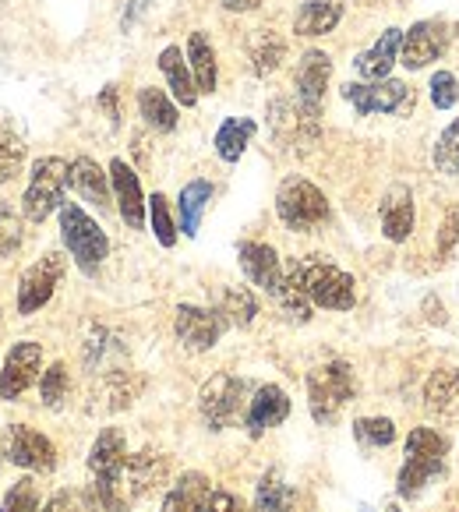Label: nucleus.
<instances>
[{"instance_id":"39","label":"nucleus","mask_w":459,"mask_h":512,"mask_svg":"<svg viewBox=\"0 0 459 512\" xmlns=\"http://www.w3.org/2000/svg\"><path fill=\"white\" fill-rule=\"evenodd\" d=\"M25 223L8 202H0V255H11V251L22 248Z\"/></svg>"},{"instance_id":"14","label":"nucleus","mask_w":459,"mask_h":512,"mask_svg":"<svg viewBox=\"0 0 459 512\" xmlns=\"http://www.w3.org/2000/svg\"><path fill=\"white\" fill-rule=\"evenodd\" d=\"M226 318L223 311L212 308H195V304H181L174 318L177 339H181L188 350H212L219 343V336L226 332Z\"/></svg>"},{"instance_id":"28","label":"nucleus","mask_w":459,"mask_h":512,"mask_svg":"<svg viewBox=\"0 0 459 512\" xmlns=\"http://www.w3.org/2000/svg\"><path fill=\"white\" fill-rule=\"evenodd\" d=\"M138 110L152 131H174L177 128V103L163 89H142L138 92Z\"/></svg>"},{"instance_id":"42","label":"nucleus","mask_w":459,"mask_h":512,"mask_svg":"<svg viewBox=\"0 0 459 512\" xmlns=\"http://www.w3.org/2000/svg\"><path fill=\"white\" fill-rule=\"evenodd\" d=\"M456 241H459V209H449L442 219V230H438V251L449 255L456 248Z\"/></svg>"},{"instance_id":"38","label":"nucleus","mask_w":459,"mask_h":512,"mask_svg":"<svg viewBox=\"0 0 459 512\" xmlns=\"http://www.w3.org/2000/svg\"><path fill=\"white\" fill-rule=\"evenodd\" d=\"M149 216H152V234H156V241L163 244V248H174L177 226H174V216H170V205H166V198L159 195V191L149 198Z\"/></svg>"},{"instance_id":"35","label":"nucleus","mask_w":459,"mask_h":512,"mask_svg":"<svg viewBox=\"0 0 459 512\" xmlns=\"http://www.w3.org/2000/svg\"><path fill=\"white\" fill-rule=\"evenodd\" d=\"M354 438L361 445H368V449H385V445H392V438H396V424H392L389 417H361V421L354 424Z\"/></svg>"},{"instance_id":"45","label":"nucleus","mask_w":459,"mask_h":512,"mask_svg":"<svg viewBox=\"0 0 459 512\" xmlns=\"http://www.w3.org/2000/svg\"><path fill=\"white\" fill-rule=\"evenodd\" d=\"M99 106L110 113V121H117V117H121V113H117V85H106L103 96H99Z\"/></svg>"},{"instance_id":"17","label":"nucleus","mask_w":459,"mask_h":512,"mask_svg":"<svg viewBox=\"0 0 459 512\" xmlns=\"http://www.w3.org/2000/svg\"><path fill=\"white\" fill-rule=\"evenodd\" d=\"M378 219H382V234L389 237L392 244H403L410 234H414V191L407 184H392L385 191L382 205H378Z\"/></svg>"},{"instance_id":"8","label":"nucleus","mask_w":459,"mask_h":512,"mask_svg":"<svg viewBox=\"0 0 459 512\" xmlns=\"http://www.w3.org/2000/svg\"><path fill=\"white\" fill-rule=\"evenodd\" d=\"M244 392H248L244 378L226 375V371L212 375L209 382L202 385V392H198V410H202L205 424H209L212 431H223V428H230V424H237V417L244 414Z\"/></svg>"},{"instance_id":"6","label":"nucleus","mask_w":459,"mask_h":512,"mask_svg":"<svg viewBox=\"0 0 459 512\" xmlns=\"http://www.w3.org/2000/svg\"><path fill=\"white\" fill-rule=\"evenodd\" d=\"M61 237H64V248H68L71 258L78 262V269L89 272V276L106 262V255H110V241H106L103 226L75 202L61 205Z\"/></svg>"},{"instance_id":"23","label":"nucleus","mask_w":459,"mask_h":512,"mask_svg":"<svg viewBox=\"0 0 459 512\" xmlns=\"http://www.w3.org/2000/svg\"><path fill=\"white\" fill-rule=\"evenodd\" d=\"M71 188L96 209H110V174H103V166L89 156H78L71 163Z\"/></svg>"},{"instance_id":"34","label":"nucleus","mask_w":459,"mask_h":512,"mask_svg":"<svg viewBox=\"0 0 459 512\" xmlns=\"http://www.w3.org/2000/svg\"><path fill=\"white\" fill-rule=\"evenodd\" d=\"M424 400L431 410H449L459 400V371L456 368H438L428 378V389H424Z\"/></svg>"},{"instance_id":"20","label":"nucleus","mask_w":459,"mask_h":512,"mask_svg":"<svg viewBox=\"0 0 459 512\" xmlns=\"http://www.w3.org/2000/svg\"><path fill=\"white\" fill-rule=\"evenodd\" d=\"M399 50H403V32H399V29H385V36L378 39L371 50H364L361 57L354 61L357 75H361L364 82H385V78H389V71L396 68Z\"/></svg>"},{"instance_id":"37","label":"nucleus","mask_w":459,"mask_h":512,"mask_svg":"<svg viewBox=\"0 0 459 512\" xmlns=\"http://www.w3.org/2000/svg\"><path fill=\"white\" fill-rule=\"evenodd\" d=\"M39 484L32 477H22V481L11 484V491L0 502V512H39Z\"/></svg>"},{"instance_id":"26","label":"nucleus","mask_w":459,"mask_h":512,"mask_svg":"<svg viewBox=\"0 0 459 512\" xmlns=\"http://www.w3.org/2000/svg\"><path fill=\"white\" fill-rule=\"evenodd\" d=\"M25 163V138L8 113L0 110V184L15 181Z\"/></svg>"},{"instance_id":"30","label":"nucleus","mask_w":459,"mask_h":512,"mask_svg":"<svg viewBox=\"0 0 459 512\" xmlns=\"http://www.w3.org/2000/svg\"><path fill=\"white\" fill-rule=\"evenodd\" d=\"M188 64H191V75H195L198 92H216V53H212L205 32H191Z\"/></svg>"},{"instance_id":"13","label":"nucleus","mask_w":459,"mask_h":512,"mask_svg":"<svg viewBox=\"0 0 459 512\" xmlns=\"http://www.w3.org/2000/svg\"><path fill=\"white\" fill-rule=\"evenodd\" d=\"M237 258H241L244 276H248L255 287H262L272 301L283 294L286 265H283V258L276 255V248H269V244H258V241H244L241 248H237Z\"/></svg>"},{"instance_id":"1","label":"nucleus","mask_w":459,"mask_h":512,"mask_svg":"<svg viewBox=\"0 0 459 512\" xmlns=\"http://www.w3.org/2000/svg\"><path fill=\"white\" fill-rule=\"evenodd\" d=\"M166 474V460L156 452H135L110 474L96 477L85 491V502L96 512H128L142 495H149Z\"/></svg>"},{"instance_id":"29","label":"nucleus","mask_w":459,"mask_h":512,"mask_svg":"<svg viewBox=\"0 0 459 512\" xmlns=\"http://www.w3.org/2000/svg\"><path fill=\"white\" fill-rule=\"evenodd\" d=\"M294 488L283 481L279 470H269V474L258 481V491H255V512H294Z\"/></svg>"},{"instance_id":"9","label":"nucleus","mask_w":459,"mask_h":512,"mask_svg":"<svg viewBox=\"0 0 459 512\" xmlns=\"http://www.w3.org/2000/svg\"><path fill=\"white\" fill-rule=\"evenodd\" d=\"M343 99L361 117H371V113H403L414 106L410 85L399 82V78H385V82H347L343 85Z\"/></svg>"},{"instance_id":"19","label":"nucleus","mask_w":459,"mask_h":512,"mask_svg":"<svg viewBox=\"0 0 459 512\" xmlns=\"http://www.w3.org/2000/svg\"><path fill=\"white\" fill-rule=\"evenodd\" d=\"M290 417V396H286L279 385H262L255 392V400L248 403V414H244V428L251 438H262L269 428L283 424Z\"/></svg>"},{"instance_id":"7","label":"nucleus","mask_w":459,"mask_h":512,"mask_svg":"<svg viewBox=\"0 0 459 512\" xmlns=\"http://www.w3.org/2000/svg\"><path fill=\"white\" fill-rule=\"evenodd\" d=\"M276 212L290 230L311 234L329 219V198L322 195V188H315L304 177H286L276 191Z\"/></svg>"},{"instance_id":"25","label":"nucleus","mask_w":459,"mask_h":512,"mask_svg":"<svg viewBox=\"0 0 459 512\" xmlns=\"http://www.w3.org/2000/svg\"><path fill=\"white\" fill-rule=\"evenodd\" d=\"M124 460H128V442H124V431H117V428L99 431V438L92 442V449H89L92 477L110 474V470H117Z\"/></svg>"},{"instance_id":"24","label":"nucleus","mask_w":459,"mask_h":512,"mask_svg":"<svg viewBox=\"0 0 459 512\" xmlns=\"http://www.w3.org/2000/svg\"><path fill=\"white\" fill-rule=\"evenodd\" d=\"M339 18H343L339 0H304L294 18V32L297 36H325V32L336 29Z\"/></svg>"},{"instance_id":"32","label":"nucleus","mask_w":459,"mask_h":512,"mask_svg":"<svg viewBox=\"0 0 459 512\" xmlns=\"http://www.w3.org/2000/svg\"><path fill=\"white\" fill-rule=\"evenodd\" d=\"M283 57H286V39L269 29L258 32L255 43H251V68H255V75L258 78L272 75L283 64Z\"/></svg>"},{"instance_id":"47","label":"nucleus","mask_w":459,"mask_h":512,"mask_svg":"<svg viewBox=\"0 0 459 512\" xmlns=\"http://www.w3.org/2000/svg\"><path fill=\"white\" fill-rule=\"evenodd\" d=\"M385 512H403V509H396V505H389V509H385Z\"/></svg>"},{"instance_id":"40","label":"nucleus","mask_w":459,"mask_h":512,"mask_svg":"<svg viewBox=\"0 0 459 512\" xmlns=\"http://www.w3.org/2000/svg\"><path fill=\"white\" fill-rule=\"evenodd\" d=\"M39 396L50 410H57L68 400V368L64 364H53L50 371H43V382H39Z\"/></svg>"},{"instance_id":"31","label":"nucleus","mask_w":459,"mask_h":512,"mask_svg":"<svg viewBox=\"0 0 459 512\" xmlns=\"http://www.w3.org/2000/svg\"><path fill=\"white\" fill-rule=\"evenodd\" d=\"M212 202V184L209 181H191L184 184L181 198H177V209H181V230L188 237L198 234V223H202V212Z\"/></svg>"},{"instance_id":"43","label":"nucleus","mask_w":459,"mask_h":512,"mask_svg":"<svg viewBox=\"0 0 459 512\" xmlns=\"http://www.w3.org/2000/svg\"><path fill=\"white\" fill-rule=\"evenodd\" d=\"M209 512H244V505H241V498L230 495V491H216Z\"/></svg>"},{"instance_id":"41","label":"nucleus","mask_w":459,"mask_h":512,"mask_svg":"<svg viewBox=\"0 0 459 512\" xmlns=\"http://www.w3.org/2000/svg\"><path fill=\"white\" fill-rule=\"evenodd\" d=\"M431 103H435L438 110H452V106L459 103V82L452 71H435V75H431Z\"/></svg>"},{"instance_id":"15","label":"nucleus","mask_w":459,"mask_h":512,"mask_svg":"<svg viewBox=\"0 0 459 512\" xmlns=\"http://www.w3.org/2000/svg\"><path fill=\"white\" fill-rule=\"evenodd\" d=\"M329 75H332V61L329 53L322 50H308L297 64V106L308 121H318V110H322V96L329 89Z\"/></svg>"},{"instance_id":"10","label":"nucleus","mask_w":459,"mask_h":512,"mask_svg":"<svg viewBox=\"0 0 459 512\" xmlns=\"http://www.w3.org/2000/svg\"><path fill=\"white\" fill-rule=\"evenodd\" d=\"M4 456H8L15 467L32 470V474H50L57 467V449L46 435L32 431L29 424H11L4 431Z\"/></svg>"},{"instance_id":"33","label":"nucleus","mask_w":459,"mask_h":512,"mask_svg":"<svg viewBox=\"0 0 459 512\" xmlns=\"http://www.w3.org/2000/svg\"><path fill=\"white\" fill-rule=\"evenodd\" d=\"M219 311L230 325H251L258 315V301L248 287H226L219 297Z\"/></svg>"},{"instance_id":"2","label":"nucleus","mask_w":459,"mask_h":512,"mask_svg":"<svg viewBox=\"0 0 459 512\" xmlns=\"http://www.w3.org/2000/svg\"><path fill=\"white\" fill-rule=\"evenodd\" d=\"M286 276L294 279L297 287L308 294L311 304L329 311H350L357 304V283L350 272H343L339 265L325 262L318 255L308 258H290L286 262Z\"/></svg>"},{"instance_id":"21","label":"nucleus","mask_w":459,"mask_h":512,"mask_svg":"<svg viewBox=\"0 0 459 512\" xmlns=\"http://www.w3.org/2000/svg\"><path fill=\"white\" fill-rule=\"evenodd\" d=\"M212 484L205 474H198V470H188V474H181V481L170 488V495L163 498V509L159 512H209L212 505Z\"/></svg>"},{"instance_id":"4","label":"nucleus","mask_w":459,"mask_h":512,"mask_svg":"<svg viewBox=\"0 0 459 512\" xmlns=\"http://www.w3.org/2000/svg\"><path fill=\"white\" fill-rule=\"evenodd\" d=\"M71 184V163L61 156H43L32 163L29 188L22 198V212L32 223H43L46 216L61 212L64 205V188Z\"/></svg>"},{"instance_id":"22","label":"nucleus","mask_w":459,"mask_h":512,"mask_svg":"<svg viewBox=\"0 0 459 512\" xmlns=\"http://www.w3.org/2000/svg\"><path fill=\"white\" fill-rule=\"evenodd\" d=\"M159 71H163L166 85H170V96L177 99L181 106H195L198 103V85H195V75H191V64L188 57L181 53V46H166L159 53Z\"/></svg>"},{"instance_id":"44","label":"nucleus","mask_w":459,"mask_h":512,"mask_svg":"<svg viewBox=\"0 0 459 512\" xmlns=\"http://www.w3.org/2000/svg\"><path fill=\"white\" fill-rule=\"evenodd\" d=\"M39 512H78V509H75V498H71L68 491H57Z\"/></svg>"},{"instance_id":"16","label":"nucleus","mask_w":459,"mask_h":512,"mask_svg":"<svg viewBox=\"0 0 459 512\" xmlns=\"http://www.w3.org/2000/svg\"><path fill=\"white\" fill-rule=\"evenodd\" d=\"M39 364H43V347L39 343H15L11 354L4 357V371H0V400L15 403L25 389L39 378Z\"/></svg>"},{"instance_id":"18","label":"nucleus","mask_w":459,"mask_h":512,"mask_svg":"<svg viewBox=\"0 0 459 512\" xmlns=\"http://www.w3.org/2000/svg\"><path fill=\"white\" fill-rule=\"evenodd\" d=\"M110 184H113V195H117V209H121V219L131 226V230H142L145 226V202L142 195V184H138V174L131 170L124 159H113L110 163Z\"/></svg>"},{"instance_id":"27","label":"nucleus","mask_w":459,"mask_h":512,"mask_svg":"<svg viewBox=\"0 0 459 512\" xmlns=\"http://www.w3.org/2000/svg\"><path fill=\"white\" fill-rule=\"evenodd\" d=\"M255 138V121L251 117H230L219 124L216 131V152L223 163H237L248 149V142Z\"/></svg>"},{"instance_id":"46","label":"nucleus","mask_w":459,"mask_h":512,"mask_svg":"<svg viewBox=\"0 0 459 512\" xmlns=\"http://www.w3.org/2000/svg\"><path fill=\"white\" fill-rule=\"evenodd\" d=\"M262 0H223L226 11H255Z\"/></svg>"},{"instance_id":"12","label":"nucleus","mask_w":459,"mask_h":512,"mask_svg":"<svg viewBox=\"0 0 459 512\" xmlns=\"http://www.w3.org/2000/svg\"><path fill=\"white\" fill-rule=\"evenodd\" d=\"M61 276H64V258L57 251L43 255L36 265H29L22 283H18V315H32V311L43 308L53 297V287L61 283Z\"/></svg>"},{"instance_id":"11","label":"nucleus","mask_w":459,"mask_h":512,"mask_svg":"<svg viewBox=\"0 0 459 512\" xmlns=\"http://www.w3.org/2000/svg\"><path fill=\"white\" fill-rule=\"evenodd\" d=\"M449 46V25L438 18H424L414 22L403 32V50H399V64L407 71H421L428 64H435Z\"/></svg>"},{"instance_id":"36","label":"nucleus","mask_w":459,"mask_h":512,"mask_svg":"<svg viewBox=\"0 0 459 512\" xmlns=\"http://www.w3.org/2000/svg\"><path fill=\"white\" fill-rule=\"evenodd\" d=\"M435 170L449 177H459V121H452L449 128L442 131V138L435 142Z\"/></svg>"},{"instance_id":"5","label":"nucleus","mask_w":459,"mask_h":512,"mask_svg":"<svg viewBox=\"0 0 459 512\" xmlns=\"http://www.w3.org/2000/svg\"><path fill=\"white\" fill-rule=\"evenodd\" d=\"M357 378L347 361H329L308 375V407L318 424H332L339 410L354 400Z\"/></svg>"},{"instance_id":"3","label":"nucleus","mask_w":459,"mask_h":512,"mask_svg":"<svg viewBox=\"0 0 459 512\" xmlns=\"http://www.w3.org/2000/svg\"><path fill=\"white\" fill-rule=\"evenodd\" d=\"M445 442L438 431L431 428H414L407 438V460L399 467V498H417L424 491V484L445 474Z\"/></svg>"}]
</instances>
